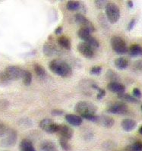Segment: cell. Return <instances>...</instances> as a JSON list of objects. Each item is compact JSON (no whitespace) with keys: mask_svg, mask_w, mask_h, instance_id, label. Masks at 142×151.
Returning <instances> with one entry per match:
<instances>
[{"mask_svg":"<svg viewBox=\"0 0 142 151\" xmlns=\"http://www.w3.org/2000/svg\"><path fill=\"white\" fill-rule=\"evenodd\" d=\"M49 68L50 71L62 78H68L72 75L71 66L65 61L61 59H53L50 62Z\"/></svg>","mask_w":142,"mask_h":151,"instance_id":"6da1fadb","label":"cell"},{"mask_svg":"<svg viewBox=\"0 0 142 151\" xmlns=\"http://www.w3.org/2000/svg\"><path fill=\"white\" fill-rule=\"evenodd\" d=\"M97 108L92 103L87 101H80L76 103L75 106V111L79 114L81 117L88 114H96Z\"/></svg>","mask_w":142,"mask_h":151,"instance_id":"7a4b0ae2","label":"cell"},{"mask_svg":"<svg viewBox=\"0 0 142 151\" xmlns=\"http://www.w3.org/2000/svg\"><path fill=\"white\" fill-rule=\"evenodd\" d=\"M105 12L107 19L111 24L116 23L120 18V10L115 3L108 2L105 7Z\"/></svg>","mask_w":142,"mask_h":151,"instance_id":"3957f363","label":"cell"},{"mask_svg":"<svg viewBox=\"0 0 142 151\" xmlns=\"http://www.w3.org/2000/svg\"><path fill=\"white\" fill-rule=\"evenodd\" d=\"M110 43L112 50L118 55H123L128 52V47L125 41L119 36H113L111 38Z\"/></svg>","mask_w":142,"mask_h":151,"instance_id":"277c9868","label":"cell"},{"mask_svg":"<svg viewBox=\"0 0 142 151\" xmlns=\"http://www.w3.org/2000/svg\"><path fill=\"white\" fill-rule=\"evenodd\" d=\"M78 37L81 39L84 43H87L89 46H91L93 49L98 48L99 46V41L96 38L93 37L91 34L87 30L80 28L78 31Z\"/></svg>","mask_w":142,"mask_h":151,"instance_id":"5b68a950","label":"cell"},{"mask_svg":"<svg viewBox=\"0 0 142 151\" xmlns=\"http://www.w3.org/2000/svg\"><path fill=\"white\" fill-rule=\"evenodd\" d=\"M25 70L22 69V68L18 67L16 65H10L8 66L5 69V72L7 75L8 78L10 81H16L19 80L20 78H23L24 73Z\"/></svg>","mask_w":142,"mask_h":151,"instance_id":"8992f818","label":"cell"},{"mask_svg":"<svg viewBox=\"0 0 142 151\" xmlns=\"http://www.w3.org/2000/svg\"><path fill=\"white\" fill-rule=\"evenodd\" d=\"M75 22H76V23L80 26L81 28L87 30V31H89L91 34L95 31L94 25L93 24L92 22H91L88 18H86L84 14H80V13L75 14Z\"/></svg>","mask_w":142,"mask_h":151,"instance_id":"52a82bcc","label":"cell"},{"mask_svg":"<svg viewBox=\"0 0 142 151\" xmlns=\"http://www.w3.org/2000/svg\"><path fill=\"white\" fill-rule=\"evenodd\" d=\"M6 137L0 141V146L2 147H11L16 144L18 140V134L14 129H9Z\"/></svg>","mask_w":142,"mask_h":151,"instance_id":"ba28073f","label":"cell"},{"mask_svg":"<svg viewBox=\"0 0 142 151\" xmlns=\"http://www.w3.org/2000/svg\"><path fill=\"white\" fill-rule=\"evenodd\" d=\"M39 125L41 129L49 134L57 133L59 126V124L55 123L50 119H43L40 122Z\"/></svg>","mask_w":142,"mask_h":151,"instance_id":"9c48e42d","label":"cell"},{"mask_svg":"<svg viewBox=\"0 0 142 151\" xmlns=\"http://www.w3.org/2000/svg\"><path fill=\"white\" fill-rule=\"evenodd\" d=\"M128 106L124 103H115L107 109V112L108 113L115 115H125L128 112Z\"/></svg>","mask_w":142,"mask_h":151,"instance_id":"30bf717a","label":"cell"},{"mask_svg":"<svg viewBox=\"0 0 142 151\" xmlns=\"http://www.w3.org/2000/svg\"><path fill=\"white\" fill-rule=\"evenodd\" d=\"M77 50L79 52V53L81 54L85 58H92L94 55V52L91 46H89L87 43L84 42L79 43L77 46Z\"/></svg>","mask_w":142,"mask_h":151,"instance_id":"8fae6325","label":"cell"},{"mask_svg":"<svg viewBox=\"0 0 142 151\" xmlns=\"http://www.w3.org/2000/svg\"><path fill=\"white\" fill-rule=\"evenodd\" d=\"M57 133L61 135V137H63L68 140H71L73 137V130L66 124H59Z\"/></svg>","mask_w":142,"mask_h":151,"instance_id":"7c38bea8","label":"cell"},{"mask_svg":"<svg viewBox=\"0 0 142 151\" xmlns=\"http://www.w3.org/2000/svg\"><path fill=\"white\" fill-rule=\"evenodd\" d=\"M107 89L112 93H115L117 94L119 93H123L125 91V87L123 84H121L119 82L114 81L110 82L107 84Z\"/></svg>","mask_w":142,"mask_h":151,"instance_id":"4fadbf2b","label":"cell"},{"mask_svg":"<svg viewBox=\"0 0 142 151\" xmlns=\"http://www.w3.org/2000/svg\"><path fill=\"white\" fill-rule=\"evenodd\" d=\"M65 119L68 123L73 125V126H80L82 124V118L75 114H67L65 116Z\"/></svg>","mask_w":142,"mask_h":151,"instance_id":"5bb4252c","label":"cell"},{"mask_svg":"<svg viewBox=\"0 0 142 151\" xmlns=\"http://www.w3.org/2000/svg\"><path fill=\"white\" fill-rule=\"evenodd\" d=\"M43 52L46 56H53L56 53V47L54 46V44L51 41H47L44 43L43 47Z\"/></svg>","mask_w":142,"mask_h":151,"instance_id":"9a60e30c","label":"cell"},{"mask_svg":"<svg viewBox=\"0 0 142 151\" xmlns=\"http://www.w3.org/2000/svg\"><path fill=\"white\" fill-rule=\"evenodd\" d=\"M121 126H122V128H123L124 131L129 132L136 128L137 122L134 119H125L121 122Z\"/></svg>","mask_w":142,"mask_h":151,"instance_id":"2e32d148","label":"cell"},{"mask_svg":"<svg viewBox=\"0 0 142 151\" xmlns=\"http://www.w3.org/2000/svg\"><path fill=\"white\" fill-rule=\"evenodd\" d=\"M128 53L131 57L142 56V46L139 44H132L128 50Z\"/></svg>","mask_w":142,"mask_h":151,"instance_id":"e0dca14e","label":"cell"},{"mask_svg":"<svg viewBox=\"0 0 142 151\" xmlns=\"http://www.w3.org/2000/svg\"><path fill=\"white\" fill-rule=\"evenodd\" d=\"M115 66L119 70H125L128 68L129 62L128 60L124 57H119L114 61Z\"/></svg>","mask_w":142,"mask_h":151,"instance_id":"ac0fdd59","label":"cell"},{"mask_svg":"<svg viewBox=\"0 0 142 151\" xmlns=\"http://www.w3.org/2000/svg\"><path fill=\"white\" fill-rule=\"evenodd\" d=\"M98 122L100 123L105 128H110L113 126L115 121H114V119L112 118L109 117V116H102L101 117H99Z\"/></svg>","mask_w":142,"mask_h":151,"instance_id":"d6986e66","label":"cell"},{"mask_svg":"<svg viewBox=\"0 0 142 151\" xmlns=\"http://www.w3.org/2000/svg\"><path fill=\"white\" fill-rule=\"evenodd\" d=\"M40 151H57V148L53 143L50 140H45L40 146Z\"/></svg>","mask_w":142,"mask_h":151,"instance_id":"ffe728a7","label":"cell"},{"mask_svg":"<svg viewBox=\"0 0 142 151\" xmlns=\"http://www.w3.org/2000/svg\"><path fill=\"white\" fill-rule=\"evenodd\" d=\"M20 151H36V150L31 141L24 139L20 144Z\"/></svg>","mask_w":142,"mask_h":151,"instance_id":"44dd1931","label":"cell"},{"mask_svg":"<svg viewBox=\"0 0 142 151\" xmlns=\"http://www.w3.org/2000/svg\"><path fill=\"white\" fill-rule=\"evenodd\" d=\"M58 43L61 47H62L65 50H71V41L66 36H62L58 38Z\"/></svg>","mask_w":142,"mask_h":151,"instance_id":"7402d4cb","label":"cell"},{"mask_svg":"<svg viewBox=\"0 0 142 151\" xmlns=\"http://www.w3.org/2000/svg\"><path fill=\"white\" fill-rule=\"evenodd\" d=\"M118 98H119V100L128 102V103H138L140 102V100H139L138 99H136V98L134 97L133 96H131V95L128 94V93H119V94H118Z\"/></svg>","mask_w":142,"mask_h":151,"instance_id":"603a6c76","label":"cell"},{"mask_svg":"<svg viewBox=\"0 0 142 151\" xmlns=\"http://www.w3.org/2000/svg\"><path fill=\"white\" fill-rule=\"evenodd\" d=\"M125 151H142V142L136 141L133 144L127 146L125 149Z\"/></svg>","mask_w":142,"mask_h":151,"instance_id":"cb8c5ba5","label":"cell"},{"mask_svg":"<svg viewBox=\"0 0 142 151\" xmlns=\"http://www.w3.org/2000/svg\"><path fill=\"white\" fill-rule=\"evenodd\" d=\"M66 8L69 11H77L81 8V3L78 1H68L66 4Z\"/></svg>","mask_w":142,"mask_h":151,"instance_id":"d4e9b609","label":"cell"},{"mask_svg":"<svg viewBox=\"0 0 142 151\" xmlns=\"http://www.w3.org/2000/svg\"><path fill=\"white\" fill-rule=\"evenodd\" d=\"M34 69L36 75H37L39 78H43L46 75V70H45V68L42 65L38 64V63H34Z\"/></svg>","mask_w":142,"mask_h":151,"instance_id":"484cf974","label":"cell"},{"mask_svg":"<svg viewBox=\"0 0 142 151\" xmlns=\"http://www.w3.org/2000/svg\"><path fill=\"white\" fill-rule=\"evenodd\" d=\"M22 78H23V83L25 86L30 85L32 82V74L30 73V71L25 70Z\"/></svg>","mask_w":142,"mask_h":151,"instance_id":"4316f807","label":"cell"},{"mask_svg":"<svg viewBox=\"0 0 142 151\" xmlns=\"http://www.w3.org/2000/svg\"><path fill=\"white\" fill-rule=\"evenodd\" d=\"M91 87H92L93 89H95L97 90V91H98V93L97 95V100H102V99L104 97L105 95H106V91H105V90L99 88V86L96 84H93L92 85H91Z\"/></svg>","mask_w":142,"mask_h":151,"instance_id":"83f0119b","label":"cell"},{"mask_svg":"<svg viewBox=\"0 0 142 151\" xmlns=\"http://www.w3.org/2000/svg\"><path fill=\"white\" fill-rule=\"evenodd\" d=\"M59 144H60L61 147L66 151H70L71 150V147L69 144V143L68 142V140L63 138V137H60L59 138Z\"/></svg>","mask_w":142,"mask_h":151,"instance_id":"f1b7e54d","label":"cell"},{"mask_svg":"<svg viewBox=\"0 0 142 151\" xmlns=\"http://www.w3.org/2000/svg\"><path fill=\"white\" fill-rule=\"evenodd\" d=\"M9 81H11L9 80L6 72L4 71H1L0 72V84H6L7 83H9Z\"/></svg>","mask_w":142,"mask_h":151,"instance_id":"f546056e","label":"cell"},{"mask_svg":"<svg viewBox=\"0 0 142 151\" xmlns=\"http://www.w3.org/2000/svg\"><path fill=\"white\" fill-rule=\"evenodd\" d=\"M107 78H109L111 81V82L117 81L118 80V76L116 75V74L112 71H110V70L107 72Z\"/></svg>","mask_w":142,"mask_h":151,"instance_id":"4dcf8cb0","label":"cell"},{"mask_svg":"<svg viewBox=\"0 0 142 151\" xmlns=\"http://www.w3.org/2000/svg\"><path fill=\"white\" fill-rule=\"evenodd\" d=\"M102 71V67L100 66H94L90 70V74L93 75H99Z\"/></svg>","mask_w":142,"mask_h":151,"instance_id":"1f68e13d","label":"cell"},{"mask_svg":"<svg viewBox=\"0 0 142 151\" xmlns=\"http://www.w3.org/2000/svg\"><path fill=\"white\" fill-rule=\"evenodd\" d=\"M133 68L137 72H141V71H142V61L138 60L134 62Z\"/></svg>","mask_w":142,"mask_h":151,"instance_id":"d6a6232c","label":"cell"},{"mask_svg":"<svg viewBox=\"0 0 142 151\" xmlns=\"http://www.w3.org/2000/svg\"><path fill=\"white\" fill-rule=\"evenodd\" d=\"M94 3H95V6H96V7L97 9H101L103 8L106 7V6H107V4L108 2H107V1H105V0H96L94 2Z\"/></svg>","mask_w":142,"mask_h":151,"instance_id":"836d02e7","label":"cell"},{"mask_svg":"<svg viewBox=\"0 0 142 151\" xmlns=\"http://www.w3.org/2000/svg\"><path fill=\"white\" fill-rule=\"evenodd\" d=\"M9 128L3 123H0V137H3L6 134Z\"/></svg>","mask_w":142,"mask_h":151,"instance_id":"e575fe53","label":"cell"},{"mask_svg":"<svg viewBox=\"0 0 142 151\" xmlns=\"http://www.w3.org/2000/svg\"><path fill=\"white\" fill-rule=\"evenodd\" d=\"M132 94H133L134 97H135L136 99H140L142 96L141 91L138 89V88H135L132 91Z\"/></svg>","mask_w":142,"mask_h":151,"instance_id":"d590c367","label":"cell"},{"mask_svg":"<svg viewBox=\"0 0 142 151\" xmlns=\"http://www.w3.org/2000/svg\"><path fill=\"white\" fill-rule=\"evenodd\" d=\"M51 114L54 116H59L64 114V111L62 110V109H53L52 111Z\"/></svg>","mask_w":142,"mask_h":151,"instance_id":"8d00e7d4","label":"cell"},{"mask_svg":"<svg viewBox=\"0 0 142 151\" xmlns=\"http://www.w3.org/2000/svg\"><path fill=\"white\" fill-rule=\"evenodd\" d=\"M135 23H136V20H135V18L131 19V21H130L129 23H128V27H127V30H128V31H131V30L134 28V27H135Z\"/></svg>","mask_w":142,"mask_h":151,"instance_id":"74e56055","label":"cell"},{"mask_svg":"<svg viewBox=\"0 0 142 151\" xmlns=\"http://www.w3.org/2000/svg\"><path fill=\"white\" fill-rule=\"evenodd\" d=\"M6 103H8V101L6 100H0V107H2L3 109H5L6 107H7L8 106H9V103L6 104Z\"/></svg>","mask_w":142,"mask_h":151,"instance_id":"f35d334b","label":"cell"},{"mask_svg":"<svg viewBox=\"0 0 142 151\" xmlns=\"http://www.w3.org/2000/svg\"><path fill=\"white\" fill-rule=\"evenodd\" d=\"M62 30H63V28H62V26H59V27H57L55 30V34H56V35L61 34L62 33Z\"/></svg>","mask_w":142,"mask_h":151,"instance_id":"ab89813d","label":"cell"},{"mask_svg":"<svg viewBox=\"0 0 142 151\" xmlns=\"http://www.w3.org/2000/svg\"><path fill=\"white\" fill-rule=\"evenodd\" d=\"M127 4H128V6L130 8V9H132V8H133L134 4H133V2H132V1H128Z\"/></svg>","mask_w":142,"mask_h":151,"instance_id":"60d3db41","label":"cell"},{"mask_svg":"<svg viewBox=\"0 0 142 151\" xmlns=\"http://www.w3.org/2000/svg\"><path fill=\"white\" fill-rule=\"evenodd\" d=\"M138 132H139V134H140L142 135V125H141V127L139 128Z\"/></svg>","mask_w":142,"mask_h":151,"instance_id":"b9f144b4","label":"cell"},{"mask_svg":"<svg viewBox=\"0 0 142 151\" xmlns=\"http://www.w3.org/2000/svg\"><path fill=\"white\" fill-rule=\"evenodd\" d=\"M118 151H125V150H118Z\"/></svg>","mask_w":142,"mask_h":151,"instance_id":"7bdbcfd3","label":"cell"},{"mask_svg":"<svg viewBox=\"0 0 142 151\" xmlns=\"http://www.w3.org/2000/svg\"><path fill=\"white\" fill-rule=\"evenodd\" d=\"M141 110H142V105H141Z\"/></svg>","mask_w":142,"mask_h":151,"instance_id":"ee69618b","label":"cell"},{"mask_svg":"<svg viewBox=\"0 0 142 151\" xmlns=\"http://www.w3.org/2000/svg\"><path fill=\"white\" fill-rule=\"evenodd\" d=\"M4 151H9V150H4Z\"/></svg>","mask_w":142,"mask_h":151,"instance_id":"f6af8a7d","label":"cell"}]
</instances>
